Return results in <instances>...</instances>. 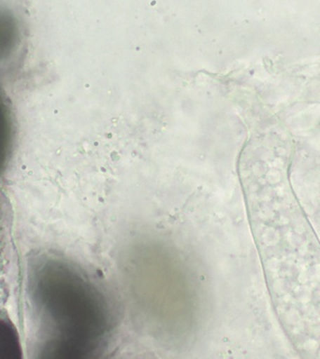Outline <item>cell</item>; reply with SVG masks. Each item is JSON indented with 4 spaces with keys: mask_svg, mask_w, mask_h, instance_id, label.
I'll list each match as a JSON object with an SVG mask.
<instances>
[{
    "mask_svg": "<svg viewBox=\"0 0 320 359\" xmlns=\"http://www.w3.org/2000/svg\"><path fill=\"white\" fill-rule=\"evenodd\" d=\"M30 286L47 358H87L108 344L115 328L114 305L74 264L59 258L41 261L33 269Z\"/></svg>",
    "mask_w": 320,
    "mask_h": 359,
    "instance_id": "cell-1",
    "label": "cell"
},
{
    "mask_svg": "<svg viewBox=\"0 0 320 359\" xmlns=\"http://www.w3.org/2000/svg\"><path fill=\"white\" fill-rule=\"evenodd\" d=\"M22 356L21 341L13 323L0 316V359H20Z\"/></svg>",
    "mask_w": 320,
    "mask_h": 359,
    "instance_id": "cell-2",
    "label": "cell"
},
{
    "mask_svg": "<svg viewBox=\"0 0 320 359\" xmlns=\"http://www.w3.org/2000/svg\"><path fill=\"white\" fill-rule=\"evenodd\" d=\"M13 126L10 109L0 94V174L5 170L11 146H13Z\"/></svg>",
    "mask_w": 320,
    "mask_h": 359,
    "instance_id": "cell-3",
    "label": "cell"
}]
</instances>
